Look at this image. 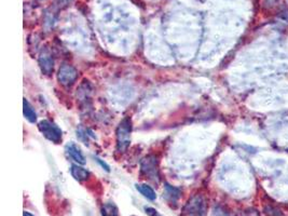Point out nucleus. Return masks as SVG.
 <instances>
[{
    "label": "nucleus",
    "mask_w": 288,
    "mask_h": 216,
    "mask_svg": "<svg viewBox=\"0 0 288 216\" xmlns=\"http://www.w3.org/2000/svg\"><path fill=\"white\" fill-rule=\"evenodd\" d=\"M208 213V202L202 194H195L184 204L182 211V216H206Z\"/></svg>",
    "instance_id": "obj_1"
},
{
    "label": "nucleus",
    "mask_w": 288,
    "mask_h": 216,
    "mask_svg": "<svg viewBox=\"0 0 288 216\" xmlns=\"http://www.w3.org/2000/svg\"><path fill=\"white\" fill-rule=\"evenodd\" d=\"M132 121L130 118H124L117 129V148L120 153L126 151L131 144Z\"/></svg>",
    "instance_id": "obj_2"
},
{
    "label": "nucleus",
    "mask_w": 288,
    "mask_h": 216,
    "mask_svg": "<svg viewBox=\"0 0 288 216\" xmlns=\"http://www.w3.org/2000/svg\"><path fill=\"white\" fill-rule=\"evenodd\" d=\"M38 128H39V131L42 133L43 136L51 140V142L57 144L62 140V130L53 122L42 120L38 123Z\"/></svg>",
    "instance_id": "obj_3"
},
{
    "label": "nucleus",
    "mask_w": 288,
    "mask_h": 216,
    "mask_svg": "<svg viewBox=\"0 0 288 216\" xmlns=\"http://www.w3.org/2000/svg\"><path fill=\"white\" fill-rule=\"evenodd\" d=\"M157 160L155 156H147L140 163V172L146 177L151 181H156L159 178V169H157Z\"/></svg>",
    "instance_id": "obj_4"
},
{
    "label": "nucleus",
    "mask_w": 288,
    "mask_h": 216,
    "mask_svg": "<svg viewBox=\"0 0 288 216\" xmlns=\"http://www.w3.org/2000/svg\"><path fill=\"white\" fill-rule=\"evenodd\" d=\"M78 78V72L74 66L69 64H63L58 69L57 79L59 83L63 85H70L73 84L76 79Z\"/></svg>",
    "instance_id": "obj_5"
},
{
    "label": "nucleus",
    "mask_w": 288,
    "mask_h": 216,
    "mask_svg": "<svg viewBox=\"0 0 288 216\" xmlns=\"http://www.w3.org/2000/svg\"><path fill=\"white\" fill-rule=\"evenodd\" d=\"M38 62H39V66L41 68V72L45 75H51L54 68V59L51 52L48 50V49H42L39 58H38Z\"/></svg>",
    "instance_id": "obj_6"
},
{
    "label": "nucleus",
    "mask_w": 288,
    "mask_h": 216,
    "mask_svg": "<svg viewBox=\"0 0 288 216\" xmlns=\"http://www.w3.org/2000/svg\"><path fill=\"white\" fill-rule=\"evenodd\" d=\"M66 151H67V154L70 156V158H72L74 161L77 162L78 164L85 163L84 156L82 153H81V150L77 145H75L74 143L68 144L66 146Z\"/></svg>",
    "instance_id": "obj_7"
},
{
    "label": "nucleus",
    "mask_w": 288,
    "mask_h": 216,
    "mask_svg": "<svg viewBox=\"0 0 288 216\" xmlns=\"http://www.w3.org/2000/svg\"><path fill=\"white\" fill-rule=\"evenodd\" d=\"M182 196V190L179 188H176V187H173L171 185H168V184H166L165 185V191H164V197L165 199L167 200L168 202H170L171 204L175 203L178 201V199L181 198Z\"/></svg>",
    "instance_id": "obj_8"
},
{
    "label": "nucleus",
    "mask_w": 288,
    "mask_h": 216,
    "mask_svg": "<svg viewBox=\"0 0 288 216\" xmlns=\"http://www.w3.org/2000/svg\"><path fill=\"white\" fill-rule=\"evenodd\" d=\"M70 172H72V175L76 181L78 182H83L85 180H88L90 177V172L88 170H85L84 167L80 166L78 164H74L72 165V169H70Z\"/></svg>",
    "instance_id": "obj_9"
},
{
    "label": "nucleus",
    "mask_w": 288,
    "mask_h": 216,
    "mask_svg": "<svg viewBox=\"0 0 288 216\" xmlns=\"http://www.w3.org/2000/svg\"><path fill=\"white\" fill-rule=\"evenodd\" d=\"M136 189L145 198L150 200V201H154V200L157 199L156 191L149 185H147V184H137Z\"/></svg>",
    "instance_id": "obj_10"
},
{
    "label": "nucleus",
    "mask_w": 288,
    "mask_h": 216,
    "mask_svg": "<svg viewBox=\"0 0 288 216\" xmlns=\"http://www.w3.org/2000/svg\"><path fill=\"white\" fill-rule=\"evenodd\" d=\"M23 112L25 118L31 123H35L37 121V113L34 110V108L29 104V102L26 99L23 101Z\"/></svg>",
    "instance_id": "obj_11"
},
{
    "label": "nucleus",
    "mask_w": 288,
    "mask_h": 216,
    "mask_svg": "<svg viewBox=\"0 0 288 216\" xmlns=\"http://www.w3.org/2000/svg\"><path fill=\"white\" fill-rule=\"evenodd\" d=\"M102 216H119V209L113 202H106L101 208Z\"/></svg>",
    "instance_id": "obj_12"
},
{
    "label": "nucleus",
    "mask_w": 288,
    "mask_h": 216,
    "mask_svg": "<svg viewBox=\"0 0 288 216\" xmlns=\"http://www.w3.org/2000/svg\"><path fill=\"white\" fill-rule=\"evenodd\" d=\"M145 211H146V213L148 214L149 216H162L159 212H157V210L152 209V208H149V207H146L145 208Z\"/></svg>",
    "instance_id": "obj_13"
},
{
    "label": "nucleus",
    "mask_w": 288,
    "mask_h": 216,
    "mask_svg": "<svg viewBox=\"0 0 288 216\" xmlns=\"http://www.w3.org/2000/svg\"><path fill=\"white\" fill-rule=\"evenodd\" d=\"M56 1L59 5H68L73 0H56Z\"/></svg>",
    "instance_id": "obj_14"
},
{
    "label": "nucleus",
    "mask_w": 288,
    "mask_h": 216,
    "mask_svg": "<svg viewBox=\"0 0 288 216\" xmlns=\"http://www.w3.org/2000/svg\"><path fill=\"white\" fill-rule=\"evenodd\" d=\"M23 216H34V215H32V214H31V213H29V212H27V211H24Z\"/></svg>",
    "instance_id": "obj_15"
}]
</instances>
